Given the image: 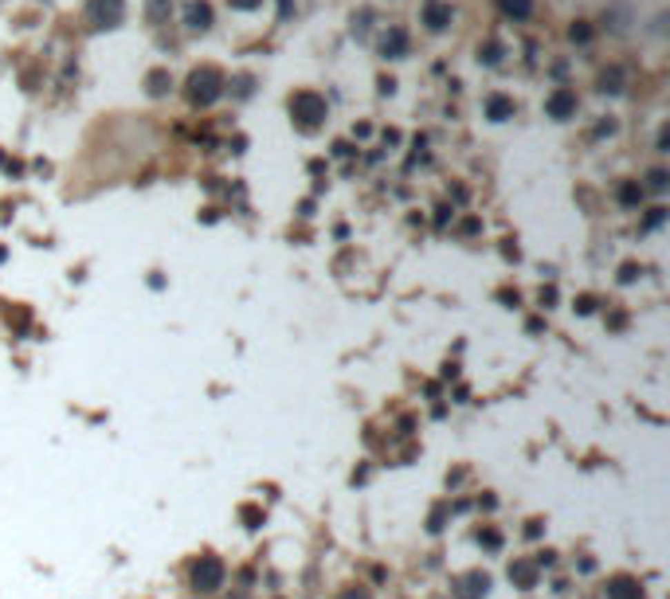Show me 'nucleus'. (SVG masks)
Instances as JSON below:
<instances>
[{
    "label": "nucleus",
    "instance_id": "nucleus-9",
    "mask_svg": "<svg viewBox=\"0 0 670 599\" xmlns=\"http://www.w3.org/2000/svg\"><path fill=\"white\" fill-rule=\"evenodd\" d=\"M498 8L510 20H529L533 16V0H498Z\"/></svg>",
    "mask_w": 670,
    "mask_h": 599
},
{
    "label": "nucleus",
    "instance_id": "nucleus-12",
    "mask_svg": "<svg viewBox=\"0 0 670 599\" xmlns=\"http://www.w3.org/2000/svg\"><path fill=\"white\" fill-rule=\"evenodd\" d=\"M569 36H573V43H588V39H592V28H588L584 20H576V24L569 28Z\"/></svg>",
    "mask_w": 670,
    "mask_h": 599
},
{
    "label": "nucleus",
    "instance_id": "nucleus-15",
    "mask_svg": "<svg viewBox=\"0 0 670 599\" xmlns=\"http://www.w3.org/2000/svg\"><path fill=\"white\" fill-rule=\"evenodd\" d=\"M235 12H255V8H263V0H228Z\"/></svg>",
    "mask_w": 670,
    "mask_h": 599
},
{
    "label": "nucleus",
    "instance_id": "nucleus-11",
    "mask_svg": "<svg viewBox=\"0 0 670 599\" xmlns=\"http://www.w3.org/2000/svg\"><path fill=\"white\" fill-rule=\"evenodd\" d=\"M146 83H149V95H165V86H173V79L165 71H149Z\"/></svg>",
    "mask_w": 670,
    "mask_h": 599
},
{
    "label": "nucleus",
    "instance_id": "nucleus-6",
    "mask_svg": "<svg viewBox=\"0 0 670 599\" xmlns=\"http://www.w3.org/2000/svg\"><path fill=\"white\" fill-rule=\"evenodd\" d=\"M545 110L553 114V118H573V114H576V95L569 90V86H561V90H553V95H549Z\"/></svg>",
    "mask_w": 670,
    "mask_h": 599
},
{
    "label": "nucleus",
    "instance_id": "nucleus-7",
    "mask_svg": "<svg viewBox=\"0 0 670 599\" xmlns=\"http://www.w3.org/2000/svg\"><path fill=\"white\" fill-rule=\"evenodd\" d=\"M380 55L384 59H404L408 55V32L404 28H388V36L380 39Z\"/></svg>",
    "mask_w": 670,
    "mask_h": 599
},
{
    "label": "nucleus",
    "instance_id": "nucleus-1",
    "mask_svg": "<svg viewBox=\"0 0 670 599\" xmlns=\"http://www.w3.org/2000/svg\"><path fill=\"white\" fill-rule=\"evenodd\" d=\"M219 95H224V79H219V71H212V67L193 71V79H188V102H193V106H212Z\"/></svg>",
    "mask_w": 670,
    "mask_h": 599
},
{
    "label": "nucleus",
    "instance_id": "nucleus-5",
    "mask_svg": "<svg viewBox=\"0 0 670 599\" xmlns=\"http://www.w3.org/2000/svg\"><path fill=\"white\" fill-rule=\"evenodd\" d=\"M184 24L193 28V32H208V28H212V4H208V0H188Z\"/></svg>",
    "mask_w": 670,
    "mask_h": 599
},
{
    "label": "nucleus",
    "instance_id": "nucleus-10",
    "mask_svg": "<svg viewBox=\"0 0 670 599\" xmlns=\"http://www.w3.org/2000/svg\"><path fill=\"white\" fill-rule=\"evenodd\" d=\"M216 580H219V564H216V560H208V564H204V572L196 568V584L204 587V591H212V587H216Z\"/></svg>",
    "mask_w": 670,
    "mask_h": 599
},
{
    "label": "nucleus",
    "instance_id": "nucleus-2",
    "mask_svg": "<svg viewBox=\"0 0 670 599\" xmlns=\"http://www.w3.org/2000/svg\"><path fill=\"white\" fill-rule=\"evenodd\" d=\"M290 114L298 118L302 130H314L317 121L326 118V98L314 95V90H298V95L290 98Z\"/></svg>",
    "mask_w": 670,
    "mask_h": 599
},
{
    "label": "nucleus",
    "instance_id": "nucleus-13",
    "mask_svg": "<svg viewBox=\"0 0 670 599\" xmlns=\"http://www.w3.org/2000/svg\"><path fill=\"white\" fill-rule=\"evenodd\" d=\"M165 12H169V0H149V20H153V24H161Z\"/></svg>",
    "mask_w": 670,
    "mask_h": 599
},
{
    "label": "nucleus",
    "instance_id": "nucleus-16",
    "mask_svg": "<svg viewBox=\"0 0 670 599\" xmlns=\"http://www.w3.org/2000/svg\"><path fill=\"white\" fill-rule=\"evenodd\" d=\"M600 90H620V71H611L600 79Z\"/></svg>",
    "mask_w": 670,
    "mask_h": 599
},
{
    "label": "nucleus",
    "instance_id": "nucleus-14",
    "mask_svg": "<svg viewBox=\"0 0 670 599\" xmlns=\"http://www.w3.org/2000/svg\"><path fill=\"white\" fill-rule=\"evenodd\" d=\"M639 196H643V188H639V184H623V188H620V200H623V204H635Z\"/></svg>",
    "mask_w": 670,
    "mask_h": 599
},
{
    "label": "nucleus",
    "instance_id": "nucleus-3",
    "mask_svg": "<svg viewBox=\"0 0 670 599\" xmlns=\"http://www.w3.org/2000/svg\"><path fill=\"white\" fill-rule=\"evenodd\" d=\"M126 12V0H90V20L102 28H114Z\"/></svg>",
    "mask_w": 670,
    "mask_h": 599
},
{
    "label": "nucleus",
    "instance_id": "nucleus-18",
    "mask_svg": "<svg viewBox=\"0 0 670 599\" xmlns=\"http://www.w3.org/2000/svg\"><path fill=\"white\" fill-rule=\"evenodd\" d=\"M658 224H662V208H655V212H651V219H647V228H658Z\"/></svg>",
    "mask_w": 670,
    "mask_h": 599
},
{
    "label": "nucleus",
    "instance_id": "nucleus-4",
    "mask_svg": "<svg viewBox=\"0 0 670 599\" xmlns=\"http://www.w3.org/2000/svg\"><path fill=\"white\" fill-rule=\"evenodd\" d=\"M424 24H427V32H447V28H451V4L427 0L424 4Z\"/></svg>",
    "mask_w": 670,
    "mask_h": 599
},
{
    "label": "nucleus",
    "instance_id": "nucleus-8",
    "mask_svg": "<svg viewBox=\"0 0 670 599\" xmlns=\"http://www.w3.org/2000/svg\"><path fill=\"white\" fill-rule=\"evenodd\" d=\"M486 114L494 121H506V118H513V102L506 95H490L486 98Z\"/></svg>",
    "mask_w": 670,
    "mask_h": 599
},
{
    "label": "nucleus",
    "instance_id": "nucleus-17",
    "mask_svg": "<svg viewBox=\"0 0 670 599\" xmlns=\"http://www.w3.org/2000/svg\"><path fill=\"white\" fill-rule=\"evenodd\" d=\"M651 188H667V173H658V168H655V173H651Z\"/></svg>",
    "mask_w": 670,
    "mask_h": 599
}]
</instances>
